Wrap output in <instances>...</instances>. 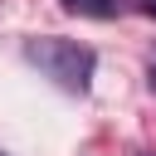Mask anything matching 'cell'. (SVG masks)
Masks as SVG:
<instances>
[{
    "instance_id": "3957f363",
    "label": "cell",
    "mask_w": 156,
    "mask_h": 156,
    "mask_svg": "<svg viewBox=\"0 0 156 156\" xmlns=\"http://www.w3.org/2000/svg\"><path fill=\"white\" fill-rule=\"evenodd\" d=\"M141 10H146V15H151V20H156V0H141Z\"/></svg>"
},
{
    "instance_id": "6da1fadb",
    "label": "cell",
    "mask_w": 156,
    "mask_h": 156,
    "mask_svg": "<svg viewBox=\"0 0 156 156\" xmlns=\"http://www.w3.org/2000/svg\"><path fill=\"white\" fill-rule=\"evenodd\" d=\"M24 58L29 63H39L58 88H68V93H88V83H93V68H98V54L88 49V44H73V39H29L24 44Z\"/></svg>"
},
{
    "instance_id": "277c9868",
    "label": "cell",
    "mask_w": 156,
    "mask_h": 156,
    "mask_svg": "<svg viewBox=\"0 0 156 156\" xmlns=\"http://www.w3.org/2000/svg\"><path fill=\"white\" fill-rule=\"evenodd\" d=\"M151 78H156V63H151Z\"/></svg>"
},
{
    "instance_id": "5b68a950",
    "label": "cell",
    "mask_w": 156,
    "mask_h": 156,
    "mask_svg": "<svg viewBox=\"0 0 156 156\" xmlns=\"http://www.w3.org/2000/svg\"><path fill=\"white\" fill-rule=\"evenodd\" d=\"M0 156H10V151H5V146H0Z\"/></svg>"
},
{
    "instance_id": "7a4b0ae2",
    "label": "cell",
    "mask_w": 156,
    "mask_h": 156,
    "mask_svg": "<svg viewBox=\"0 0 156 156\" xmlns=\"http://www.w3.org/2000/svg\"><path fill=\"white\" fill-rule=\"evenodd\" d=\"M68 15H88V20H112L122 10V0H63Z\"/></svg>"
}]
</instances>
